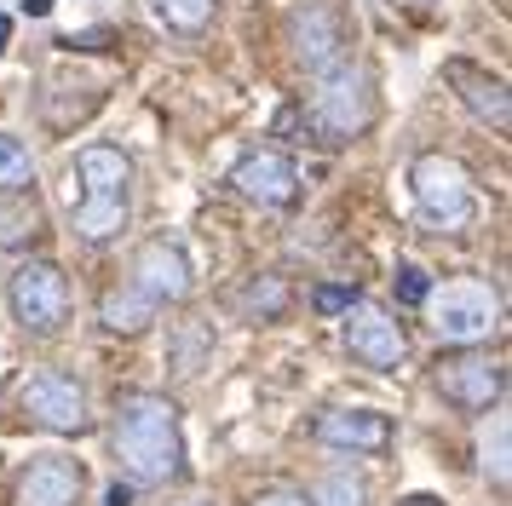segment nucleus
<instances>
[{"instance_id": "f257e3e1", "label": "nucleus", "mask_w": 512, "mask_h": 506, "mask_svg": "<svg viewBox=\"0 0 512 506\" xmlns=\"http://www.w3.org/2000/svg\"><path fill=\"white\" fill-rule=\"evenodd\" d=\"M116 460L133 483H167L179 478V409L156 391H133L116 403Z\"/></svg>"}, {"instance_id": "412c9836", "label": "nucleus", "mask_w": 512, "mask_h": 506, "mask_svg": "<svg viewBox=\"0 0 512 506\" xmlns=\"http://www.w3.org/2000/svg\"><path fill=\"white\" fill-rule=\"evenodd\" d=\"M397 299H403V305H426V294H432V282H426V271H420V265H397Z\"/></svg>"}, {"instance_id": "393cba45", "label": "nucleus", "mask_w": 512, "mask_h": 506, "mask_svg": "<svg viewBox=\"0 0 512 506\" xmlns=\"http://www.w3.org/2000/svg\"><path fill=\"white\" fill-rule=\"evenodd\" d=\"M397 506H443L438 495H409V501H397Z\"/></svg>"}, {"instance_id": "39448f33", "label": "nucleus", "mask_w": 512, "mask_h": 506, "mask_svg": "<svg viewBox=\"0 0 512 506\" xmlns=\"http://www.w3.org/2000/svg\"><path fill=\"white\" fill-rule=\"evenodd\" d=\"M409 184H415V207L420 219L432 230H461L472 219V179H466V167L455 156H420L409 167Z\"/></svg>"}, {"instance_id": "cd10ccee", "label": "nucleus", "mask_w": 512, "mask_h": 506, "mask_svg": "<svg viewBox=\"0 0 512 506\" xmlns=\"http://www.w3.org/2000/svg\"><path fill=\"white\" fill-rule=\"evenodd\" d=\"M386 6H409V0H386Z\"/></svg>"}, {"instance_id": "0eeeda50", "label": "nucleus", "mask_w": 512, "mask_h": 506, "mask_svg": "<svg viewBox=\"0 0 512 506\" xmlns=\"http://www.w3.org/2000/svg\"><path fill=\"white\" fill-rule=\"evenodd\" d=\"M438 391L449 403H461V409L484 414L501 403V391H507V368L484 357V351H461V357H443L438 363Z\"/></svg>"}, {"instance_id": "5701e85b", "label": "nucleus", "mask_w": 512, "mask_h": 506, "mask_svg": "<svg viewBox=\"0 0 512 506\" xmlns=\"http://www.w3.org/2000/svg\"><path fill=\"white\" fill-rule=\"evenodd\" d=\"M254 506H305V501H300V495H259Z\"/></svg>"}, {"instance_id": "6e6552de", "label": "nucleus", "mask_w": 512, "mask_h": 506, "mask_svg": "<svg viewBox=\"0 0 512 506\" xmlns=\"http://www.w3.org/2000/svg\"><path fill=\"white\" fill-rule=\"evenodd\" d=\"M24 409L47 426V432H87V391L75 386L70 374H58V368H41V374H29L24 386Z\"/></svg>"}, {"instance_id": "aec40b11", "label": "nucleus", "mask_w": 512, "mask_h": 506, "mask_svg": "<svg viewBox=\"0 0 512 506\" xmlns=\"http://www.w3.org/2000/svg\"><path fill=\"white\" fill-rule=\"evenodd\" d=\"M484 472H489V483L507 489V420H495L484 432Z\"/></svg>"}, {"instance_id": "20e7f679", "label": "nucleus", "mask_w": 512, "mask_h": 506, "mask_svg": "<svg viewBox=\"0 0 512 506\" xmlns=\"http://www.w3.org/2000/svg\"><path fill=\"white\" fill-rule=\"evenodd\" d=\"M426 311H432V334L449 345H478L501 328V294L489 282H472V276L426 294Z\"/></svg>"}, {"instance_id": "dca6fc26", "label": "nucleus", "mask_w": 512, "mask_h": 506, "mask_svg": "<svg viewBox=\"0 0 512 506\" xmlns=\"http://www.w3.org/2000/svg\"><path fill=\"white\" fill-rule=\"evenodd\" d=\"M150 311H156V299H144L133 282L127 288H116V294H104V328H116V334H139L144 322H150Z\"/></svg>"}, {"instance_id": "f8f14e48", "label": "nucleus", "mask_w": 512, "mask_h": 506, "mask_svg": "<svg viewBox=\"0 0 512 506\" xmlns=\"http://www.w3.org/2000/svg\"><path fill=\"white\" fill-rule=\"evenodd\" d=\"M231 184H236V196H248V202H259V207H288L294 190H300V173H294V161L277 156V150H248V156L231 167Z\"/></svg>"}, {"instance_id": "7ed1b4c3", "label": "nucleus", "mask_w": 512, "mask_h": 506, "mask_svg": "<svg viewBox=\"0 0 512 506\" xmlns=\"http://www.w3.org/2000/svg\"><path fill=\"white\" fill-rule=\"evenodd\" d=\"M374 121V81L357 64H334L328 75H317L311 92V127L323 133V144H346Z\"/></svg>"}, {"instance_id": "ddd939ff", "label": "nucleus", "mask_w": 512, "mask_h": 506, "mask_svg": "<svg viewBox=\"0 0 512 506\" xmlns=\"http://www.w3.org/2000/svg\"><path fill=\"white\" fill-rule=\"evenodd\" d=\"M317 437L328 449H351V455H386L392 449V420L380 409H328L317 420Z\"/></svg>"}, {"instance_id": "4468645a", "label": "nucleus", "mask_w": 512, "mask_h": 506, "mask_svg": "<svg viewBox=\"0 0 512 506\" xmlns=\"http://www.w3.org/2000/svg\"><path fill=\"white\" fill-rule=\"evenodd\" d=\"M81 483H87V472H81L75 460L41 455V460H29V472L18 478L12 506H75L81 501Z\"/></svg>"}, {"instance_id": "6ab92c4d", "label": "nucleus", "mask_w": 512, "mask_h": 506, "mask_svg": "<svg viewBox=\"0 0 512 506\" xmlns=\"http://www.w3.org/2000/svg\"><path fill=\"white\" fill-rule=\"evenodd\" d=\"M35 179V161H29V144L12 133H0V190H24Z\"/></svg>"}, {"instance_id": "9b49d317", "label": "nucleus", "mask_w": 512, "mask_h": 506, "mask_svg": "<svg viewBox=\"0 0 512 506\" xmlns=\"http://www.w3.org/2000/svg\"><path fill=\"white\" fill-rule=\"evenodd\" d=\"M133 288H139L144 299H156V305H173V299L190 294V259L179 242H167V236H156V242H144L139 259H133Z\"/></svg>"}, {"instance_id": "1a4fd4ad", "label": "nucleus", "mask_w": 512, "mask_h": 506, "mask_svg": "<svg viewBox=\"0 0 512 506\" xmlns=\"http://www.w3.org/2000/svg\"><path fill=\"white\" fill-rule=\"evenodd\" d=\"M288 41H294V58L305 64V75H328L334 64H346V23L317 0L288 18Z\"/></svg>"}, {"instance_id": "4be33fe9", "label": "nucleus", "mask_w": 512, "mask_h": 506, "mask_svg": "<svg viewBox=\"0 0 512 506\" xmlns=\"http://www.w3.org/2000/svg\"><path fill=\"white\" fill-rule=\"evenodd\" d=\"M311 305H317L323 317H346L357 299H351V288H317V299H311Z\"/></svg>"}, {"instance_id": "f03ea898", "label": "nucleus", "mask_w": 512, "mask_h": 506, "mask_svg": "<svg viewBox=\"0 0 512 506\" xmlns=\"http://www.w3.org/2000/svg\"><path fill=\"white\" fill-rule=\"evenodd\" d=\"M75 236L81 242H110L127 230V196H133V167L110 144H87L75 156Z\"/></svg>"}, {"instance_id": "c85d7f7f", "label": "nucleus", "mask_w": 512, "mask_h": 506, "mask_svg": "<svg viewBox=\"0 0 512 506\" xmlns=\"http://www.w3.org/2000/svg\"><path fill=\"white\" fill-rule=\"evenodd\" d=\"M185 506H208V501H185Z\"/></svg>"}, {"instance_id": "f3484780", "label": "nucleus", "mask_w": 512, "mask_h": 506, "mask_svg": "<svg viewBox=\"0 0 512 506\" xmlns=\"http://www.w3.org/2000/svg\"><path fill=\"white\" fill-rule=\"evenodd\" d=\"M156 6V18L167 29H179V35H202L213 23V0H150Z\"/></svg>"}, {"instance_id": "a878e982", "label": "nucleus", "mask_w": 512, "mask_h": 506, "mask_svg": "<svg viewBox=\"0 0 512 506\" xmlns=\"http://www.w3.org/2000/svg\"><path fill=\"white\" fill-rule=\"evenodd\" d=\"M104 506H127V489H121V483H116V489L104 495Z\"/></svg>"}, {"instance_id": "9d476101", "label": "nucleus", "mask_w": 512, "mask_h": 506, "mask_svg": "<svg viewBox=\"0 0 512 506\" xmlns=\"http://www.w3.org/2000/svg\"><path fill=\"white\" fill-rule=\"evenodd\" d=\"M346 345L351 357H363L369 368H403L409 357V340L386 305H351L346 311Z\"/></svg>"}, {"instance_id": "423d86ee", "label": "nucleus", "mask_w": 512, "mask_h": 506, "mask_svg": "<svg viewBox=\"0 0 512 506\" xmlns=\"http://www.w3.org/2000/svg\"><path fill=\"white\" fill-rule=\"evenodd\" d=\"M64 311H70V282H64L58 265L29 259V265L12 271V317L24 322L29 334H52L64 322Z\"/></svg>"}, {"instance_id": "a211bd4d", "label": "nucleus", "mask_w": 512, "mask_h": 506, "mask_svg": "<svg viewBox=\"0 0 512 506\" xmlns=\"http://www.w3.org/2000/svg\"><path fill=\"white\" fill-rule=\"evenodd\" d=\"M311 506H363V478H357L351 466L328 472V478H317V489H311Z\"/></svg>"}, {"instance_id": "2eb2a0df", "label": "nucleus", "mask_w": 512, "mask_h": 506, "mask_svg": "<svg viewBox=\"0 0 512 506\" xmlns=\"http://www.w3.org/2000/svg\"><path fill=\"white\" fill-rule=\"evenodd\" d=\"M455 81H461V98H466V110L478 115V121H489L495 133H507V121H512V104H507V87L501 81H489V75H478L472 64H455L449 69Z\"/></svg>"}, {"instance_id": "bb28decb", "label": "nucleus", "mask_w": 512, "mask_h": 506, "mask_svg": "<svg viewBox=\"0 0 512 506\" xmlns=\"http://www.w3.org/2000/svg\"><path fill=\"white\" fill-rule=\"evenodd\" d=\"M6 41H12V18H0V52H6Z\"/></svg>"}, {"instance_id": "b1692460", "label": "nucleus", "mask_w": 512, "mask_h": 506, "mask_svg": "<svg viewBox=\"0 0 512 506\" xmlns=\"http://www.w3.org/2000/svg\"><path fill=\"white\" fill-rule=\"evenodd\" d=\"M24 12H29V18H47V12H52V0H24Z\"/></svg>"}]
</instances>
